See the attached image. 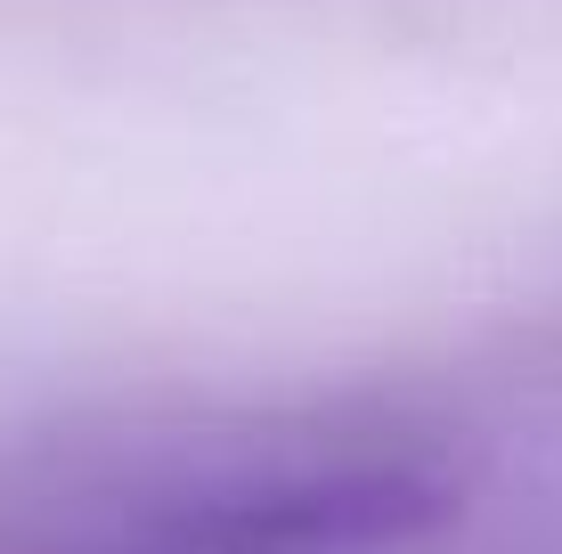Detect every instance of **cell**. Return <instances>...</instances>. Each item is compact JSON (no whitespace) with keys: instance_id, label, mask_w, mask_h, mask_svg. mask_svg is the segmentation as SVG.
Masks as SVG:
<instances>
[{"instance_id":"cell-1","label":"cell","mask_w":562,"mask_h":554,"mask_svg":"<svg viewBox=\"0 0 562 554\" xmlns=\"http://www.w3.org/2000/svg\"><path fill=\"white\" fill-rule=\"evenodd\" d=\"M449 513L457 482L416 449H285L99 498L42 554H392Z\"/></svg>"}]
</instances>
